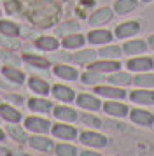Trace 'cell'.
Masks as SVG:
<instances>
[{
  "instance_id": "6da1fadb",
  "label": "cell",
  "mask_w": 154,
  "mask_h": 156,
  "mask_svg": "<svg viewBox=\"0 0 154 156\" xmlns=\"http://www.w3.org/2000/svg\"><path fill=\"white\" fill-rule=\"evenodd\" d=\"M126 67H128V70H133V72H149L154 67V60L149 56H137L128 60Z\"/></svg>"
},
{
  "instance_id": "7a4b0ae2",
  "label": "cell",
  "mask_w": 154,
  "mask_h": 156,
  "mask_svg": "<svg viewBox=\"0 0 154 156\" xmlns=\"http://www.w3.org/2000/svg\"><path fill=\"white\" fill-rule=\"evenodd\" d=\"M130 119L138 125V126H152L154 125V114L142 109H131L130 111Z\"/></svg>"
},
{
  "instance_id": "3957f363",
  "label": "cell",
  "mask_w": 154,
  "mask_h": 156,
  "mask_svg": "<svg viewBox=\"0 0 154 156\" xmlns=\"http://www.w3.org/2000/svg\"><path fill=\"white\" fill-rule=\"evenodd\" d=\"M130 100L135 104H142V105H152L154 104V91L147 90V88H140L130 93Z\"/></svg>"
},
{
  "instance_id": "277c9868",
  "label": "cell",
  "mask_w": 154,
  "mask_h": 156,
  "mask_svg": "<svg viewBox=\"0 0 154 156\" xmlns=\"http://www.w3.org/2000/svg\"><path fill=\"white\" fill-rule=\"evenodd\" d=\"M81 142L86 144V146H91V147H105L107 146V137L95 133V132H84V133H81Z\"/></svg>"
},
{
  "instance_id": "5b68a950",
  "label": "cell",
  "mask_w": 154,
  "mask_h": 156,
  "mask_svg": "<svg viewBox=\"0 0 154 156\" xmlns=\"http://www.w3.org/2000/svg\"><path fill=\"white\" fill-rule=\"evenodd\" d=\"M138 32H140V23L138 21H126V23H121L117 28H116V37L126 39V37L137 35Z\"/></svg>"
},
{
  "instance_id": "8992f818",
  "label": "cell",
  "mask_w": 154,
  "mask_h": 156,
  "mask_svg": "<svg viewBox=\"0 0 154 156\" xmlns=\"http://www.w3.org/2000/svg\"><path fill=\"white\" fill-rule=\"evenodd\" d=\"M96 93L102 95V97H107V98H114V100H121L126 98V93L124 90L121 88H116V86H98Z\"/></svg>"
},
{
  "instance_id": "52a82bcc",
  "label": "cell",
  "mask_w": 154,
  "mask_h": 156,
  "mask_svg": "<svg viewBox=\"0 0 154 156\" xmlns=\"http://www.w3.org/2000/svg\"><path fill=\"white\" fill-rule=\"evenodd\" d=\"M103 111L109 116H117V118H124V116H128V107L124 105V104H119V102H107V104H103Z\"/></svg>"
},
{
  "instance_id": "ba28073f",
  "label": "cell",
  "mask_w": 154,
  "mask_h": 156,
  "mask_svg": "<svg viewBox=\"0 0 154 156\" xmlns=\"http://www.w3.org/2000/svg\"><path fill=\"white\" fill-rule=\"evenodd\" d=\"M77 104L82 107V109H88V111H98V109L102 107V104H100V100H98L96 97L86 95V93H82V95L77 97Z\"/></svg>"
},
{
  "instance_id": "9c48e42d",
  "label": "cell",
  "mask_w": 154,
  "mask_h": 156,
  "mask_svg": "<svg viewBox=\"0 0 154 156\" xmlns=\"http://www.w3.org/2000/svg\"><path fill=\"white\" fill-rule=\"evenodd\" d=\"M112 18V11L109 7H102L98 9L96 12H93V16L89 18V25H93V27H96V25H103V23L110 21Z\"/></svg>"
},
{
  "instance_id": "30bf717a",
  "label": "cell",
  "mask_w": 154,
  "mask_h": 156,
  "mask_svg": "<svg viewBox=\"0 0 154 156\" xmlns=\"http://www.w3.org/2000/svg\"><path fill=\"white\" fill-rule=\"evenodd\" d=\"M123 51L126 55H142L147 51V42L145 41H128L123 46Z\"/></svg>"
},
{
  "instance_id": "8fae6325",
  "label": "cell",
  "mask_w": 154,
  "mask_h": 156,
  "mask_svg": "<svg viewBox=\"0 0 154 156\" xmlns=\"http://www.w3.org/2000/svg\"><path fill=\"white\" fill-rule=\"evenodd\" d=\"M133 84H137L138 88L151 90V88H154V74L152 72H140L138 76L133 77Z\"/></svg>"
},
{
  "instance_id": "7c38bea8",
  "label": "cell",
  "mask_w": 154,
  "mask_h": 156,
  "mask_svg": "<svg viewBox=\"0 0 154 156\" xmlns=\"http://www.w3.org/2000/svg\"><path fill=\"white\" fill-rule=\"evenodd\" d=\"M88 41L91 44H105L112 41V34L109 30H93L88 34Z\"/></svg>"
},
{
  "instance_id": "4fadbf2b",
  "label": "cell",
  "mask_w": 154,
  "mask_h": 156,
  "mask_svg": "<svg viewBox=\"0 0 154 156\" xmlns=\"http://www.w3.org/2000/svg\"><path fill=\"white\" fill-rule=\"evenodd\" d=\"M138 5V0H116V4H114V11L117 12V14H128V12H131L135 11Z\"/></svg>"
},
{
  "instance_id": "5bb4252c",
  "label": "cell",
  "mask_w": 154,
  "mask_h": 156,
  "mask_svg": "<svg viewBox=\"0 0 154 156\" xmlns=\"http://www.w3.org/2000/svg\"><path fill=\"white\" fill-rule=\"evenodd\" d=\"M119 67L121 65L116 60H102V62H96V63L91 65V69L98 70V72H114V70H117Z\"/></svg>"
},
{
  "instance_id": "9a60e30c",
  "label": "cell",
  "mask_w": 154,
  "mask_h": 156,
  "mask_svg": "<svg viewBox=\"0 0 154 156\" xmlns=\"http://www.w3.org/2000/svg\"><path fill=\"white\" fill-rule=\"evenodd\" d=\"M109 83H112L114 86H128L133 84V77L128 72H116L109 77Z\"/></svg>"
},
{
  "instance_id": "2e32d148",
  "label": "cell",
  "mask_w": 154,
  "mask_h": 156,
  "mask_svg": "<svg viewBox=\"0 0 154 156\" xmlns=\"http://www.w3.org/2000/svg\"><path fill=\"white\" fill-rule=\"evenodd\" d=\"M53 133L58 137V139H75V128L72 126H67V125H56L54 128H53Z\"/></svg>"
},
{
  "instance_id": "e0dca14e",
  "label": "cell",
  "mask_w": 154,
  "mask_h": 156,
  "mask_svg": "<svg viewBox=\"0 0 154 156\" xmlns=\"http://www.w3.org/2000/svg\"><path fill=\"white\" fill-rule=\"evenodd\" d=\"M54 74L58 76V77L68 79V81H74V79H77L75 69H72V67H68V65H56V67H54Z\"/></svg>"
},
{
  "instance_id": "ac0fdd59",
  "label": "cell",
  "mask_w": 154,
  "mask_h": 156,
  "mask_svg": "<svg viewBox=\"0 0 154 156\" xmlns=\"http://www.w3.org/2000/svg\"><path fill=\"white\" fill-rule=\"evenodd\" d=\"M26 128L42 133V132H47L49 130V123L46 119H39V118H28L26 119Z\"/></svg>"
},
{
  "instance_id": "d6986e66",
  "label": "cell",
  "mask_w": 154,
  "mask_h": 156,
  "mask_svg": "<svg viewBox=\"0 0 154 156\" xmlns=\"http://www.w3.org/2000/svg\"><path fill=\"white\" fill-rule=\"evenodd\" d=\"M53 93H54L56 98L63 100V102H72L74 100V91L70 88H67V86H54Z\"/></svg>"
},
{
  "instance_id": "ffe728a7",
  "label": "cell",
  "mask_w": 154,
  "mask_h": 156,
  "mask_svg": "<svg viewBox=\"0 0 154 156\" xmlns=\"http://www.w3.org/2000/svg\"><path fill=\"white\" fill-rule=\"evenodd\" d=\"M54 116L58 119H63V121H74L77 119V114L75 111H72L68 107H56L54 109Z\"/></svg>"
},
{
  "instance_id": "44dd1931",
  "label": "cell",
  "mask_w": 154,
  "mask_h": 156,
  "mask_svg": "<svg viewBox=\"0 0 154 156\" xmlns=\"http://www.w3.org/2000/svg\"><path fill=\"white\" fill-rule=\"evenodd\" d=\"M96 58V53L91 49H86V51H81V53H77V55H74V62L75 63H91L93 60Z\"/></svg>"
},
{
  "instance_id": "7402d4cb",
  "label": "cell",
  "mask_w": 154,
  "mask_h": 156,
  "mask_svg": "<svg viewBox=\"0 0 154 156\" xmlns=\"http://www.w3.org/2000/svg\"><path fill=\"white\" fill-rule=\"evenodd\" d=\"M84 44V37L75 34V35H67L65 37V41H63V46L67 48V49H74V48H81Z\"/></svg>"
},
{
  "instance_id": "603a6c76",
  "label": "cell",
  "mask_w": 154,
  "mask_h": 156,
  "mask_svg": "<svg viewBox=\"0 0 154 156\" xmlns=\"http://www.w3.org/2000/svg\"><path fill=\"white\" fill-rule=\"evenodd\" d=\"M30 144H32V147L40 149V151H49V149L53 147L51 140L46 139V137H32L30 139Z\"/></svg>"
},
{
  "instance_id": "cb8c5ba5",
  "label": "cell",
  "mask_w": 154,
  "mask_h": 156,
  "mask_svg": "<svg viewBox=\"0 0 154 156\" xmlns=\"http://www.w3.org/2000/svg\"><path fill=\"white\" fill-rule=\"evenodd\" d=\"M98 55L102 58H110V60H114V58L121 56V48L119 46H107V48H102Z\"/></svg>"
},
{
  "instance_id": "d4e9b609",
  "label": "cell",
  "mask_w": 154,
  "mask_h": 156,
  "mask_svg": "<svg viewBox=\"0 0 154 156\" xmlns=\"http://www.w3.org/2000/svg\"><path fill=\"white\" fill-rule=\"evenodd\" d=\"M102 72L98 70H93L91 69L89 72H84L82 74V81L86 83V84H95V83H102Z\"/></svg>"
},
{
  "instance_id": "484cf974",
  "label": "cell",
  "mask_w": 154,
  "mask_h": 156,
  "mask_svg": "<svg viewBox=\"0 0 154 156\" xmlns=\"http://www.w3.org/2000/svg\"><path fill=\"white\" fill-rule=\"evenodd\" d=\"M0 114L5 118V119L9 121H19V112L18 111H14L12 107H9V105H0Z\"/></svg>"
},
{
  "instance_id": "4316f807",
  "label": "cell",
  "mask_w": 154,
  "mask_h": 156,
  "mask_svg": "<svg viewBox=\"0 0 154 156\" xmlns=\"http://www.w3.org/2000/svg\"><path fill=\"white\" fill-rule=\"evenodd\" d=\"M37 46L42 48V49H47V51H53L58 48V41H54L53 37H40L37 41Z\"/></svg>"
},
{
  "instance_id": "83f0119b",
  "label": "cell",
  "mask_w": 154,
  "mask_h": 156,
  "mask_svg": "<svg viewBox=\"0 0 154 156\" xmlns=\"http://www.w3.org/2000/svg\"><path fill=\"white\" fill-rule=\"evenodd\" d=\"M30 88L33 90V91L40 93V95H46V93L49 91V86L44 83V81H40V79H30Z\"/></svg>"
},
{
  "instance_id": "f1b7e54d",
  "label": "cell",
  "mask_w": 154,
  "mask_h": 156,
  "mask_svg": "<svg viewBox=\"0 0 154 156\" xmlns=\"http://www.w3.org/2000/svg\"><path fill=\"white\" fill-rule=\"evenodd\" d=\"M30 107L33 111H40V112H49L51 111V104L46 102V100H30Z\"/></svg>"
},
{
  "instance_id": "f546056e",
  "label": "cell",
  "mask_w": 154,
  "mask_h": 156,
  "mask_svg": "<svg viewBox=\"0 0 154 156\" xmlns=\"http://www.w3.org/2000/svg\"><path fill=\"white\" fill-rule=\"evenodd\" d=\"M77 153V149L74 146H68V144H60L56 147V154L60 156H74Z\"/></svg>"
},
{
  "instance_id": "4dcf8cb0",
  "label": "cell",
  "mask_w": 154,
  "mask_h": 156,
  "mask_svg": "<svg viewBox=\"0 0 154 156\" xmlns=\"http://www.w3.org/2000/svg\"><path fill=\"white\" fill-rule=\"evenodd\" d=\"M84 125H88V126H93V128H100L102 126V121L98 119L96 116H91V114H84L82 118H81Z\"/></svg>"
},
{
  "instance_id": "1f68e13d",
  "label": "cell",
  "mask_w": 154,
  "mask_h": 156,
  "mask_svg": "<svg viewBox=\"0 0 154 156\" xmlns=\"http://www.w3.org/2000/svg\"><path fill=\"white\" fill-rule=\"evenodd\" d=\"M0 32L7 34V35H16L18 28H16V25H12V23H9V21H0Z\"/></svg>"
},
{
  "instance_id": "d6a6232c",
  "label": "cell",
  "mask_w": 154,
  "mask_h": 156,
  "mask_svg": "<svg viewBox=\"0 0 154 156\" xmlns=\"http://www.w3.org/2000/svg\"><path fill=\"white\" fill-rule=\"evenodd\" d=\"M75 30H79L77 21H67L63 27H60V28H58V34L65 35V34H68V32H75Z\"/></svg>"
},
{
  "instance_id": "836d02e7",
  "label": "cell",
  "mask_w": 154,
  "mask_h": 156,
  "mask_svg": "<svg viewBox=\"0 0 154 156\" xmlns=\"http://www.w3.org/2000/svg\"><path fill=\"white\" fill-rule=\"evenodd\" d=\"M4 74H5L11 81H14V83H21V81L25 79V76H23L21 72L14 70V69H5V70H4Z\"/></svg>"
},
{
  "instance_id": "e575fe53",
  "label": "cell",
  "mask_w": 154,
  "mask_h": 156,
  "mask_svg": "<svg viewBox=\"0 0 154 156\" xmlns=\"http://www.w3.org/2000/svg\"><path fill=\"white\" fill-rule=\"evenodd\" d=\"M25 60H26V62H30V63L37 65V67H42V69L49 67V62H47V60H44V58H37V56H32V55H26V56H25Z\"/></svg>"
},
{
  "instance_id": "d590c367",
  "label": "cell",
  "mask_w": 154,
  "mask_h": 156,
  "mask_svg": "<svg viewBox=\"0 0 154 156\" xmlns=\"http://www.w3.org/2000/svg\"><path fill=\"white\" fill-rule=\"evenodd\" d=\"M9 133L12 135L16 140H19V142H23L26 137H25V132L21 130V128H18V126H9Z\"/></svg>"
},
{
  "instance_id": "8d00e7d4",
  "label": "cell",
  "mask_w": 154,
  "mask_h": 156,
  "mask_svg": "<svg viewBox=\"0 0 154 156\" xmlns=\"http://www.w3.org/2000/svg\"><path fill=\"white\" fill-rule=\"evenodd\" d=\"M4 58H5L7 62H11V63H14V65L18 63V60H16V58H12V56H9V55H4Z\"/></svg>"
},
{
  "instance_id": "74e56055",
  "label": "cell",
  "mask_w": 154,
  "mask_h": 156,
  "mask_svg": "<svg viewBox=\"0 0 154 156\" xmlns=\"http://www.w3.org/2000/svg\"><path fill=\"white\" fill-rule=\"evenodd\" d=\"M147 41H149V42H147V46H149V48H152V49H154V34H152L151 37H149Z\"/></svg>"
},
{
  "instance_id": "f35d334b",
  "label": "cell",
  "mask_w": 154,
  "mask_h": 156,
  "mask_svg": "<svg viewBox=\"0 0 154 156\" xmlns=\"http://www.w3.org/2000/svg\"><path fill=\"white\" fill-rule=\"evenodd\" d=\"M7 153H9L7 149H0V154H7Z\"/></svg>"
},
{
  "instance_id": "ab89813d",
  "label": "cell",
  "mask_w": 154,
  "mask_h": 156,
  "mask_svg": "<svg viewBox=\"0 0 154 156\" xmlns=\"http://www.w3.org/2000/svg\"><path fill=\"white\" fill-rule=\"evenodd\" d=\"M0 140H4V133L2 132H0Z\"/></svg>"
},
{
  "instance_id": "60d3db41",
  "label": "cell",
  "mask_w": 154,
  "mask_h": 156,
  "mask_svg": "<svg viewBox=\"0 0 154 156\" xmlns=\"http://www.w3.org/2000/svg\"><path fill=\"white\" fill-rule=\"evenodd\" d=\"M142 2H145V4H149V2H152V0H142Z\"/></svg>"
}]
</instances>
